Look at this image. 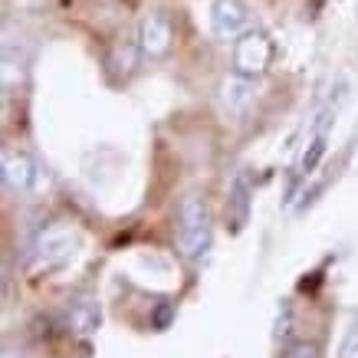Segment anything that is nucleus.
Segmentation results:
<instances>
[{
  "instance_id": "f257e3e1",
  "label": "nucleus",
  "mask_w": 358,
  "mask_h": 358,
  "mask_svg": "<svg viewBox=\"0 0 358 358\" xmlns=\"http://www.w3.org/2000/svg\"><path fill=\"white\" fill-rule=\"evenodd\" d=\"M178 250H181V257L191 263H197L201 257L207 253L210 247V207L201 194H185L178 201Z\"/></svg>"
},
{
  "instance_id": "f03ea898",
  "label": "nucleus",
  "mask_w": 358,
  "mask_h": 358,
  "mask_svg": "<svg viewBox=\"0 0 358 358\" xmlns=\"http://www.w3.org/2000/svg\"><path fill=\"white\" fill-rule=\"evenodd\" d=\"M79 250V234L69 224H50V227L40 230V237L33 243L30 253V270L33 273H56L63 270L66 263L76 257Z\"/></svg>"
},
{
  "instance_id": "7ed1b4c3",
  "label": "nucleus",
  "mask_w": 358,
  "mask_h": 358,
  "mask_svg": "<svg viewBox=\"0 0 358 358\" xmlns=\"http://www.w3.org/2000/svg\"><path fill=\"white\" fill-rule=\"evenodd\" d=\"M270 66H273V40L263 30L243 33L234 43V50H230V69L240 73V76L260 79L266 76Z\"/></svg>"
},
{
  "instance_id": "20e7f679",
  "label": "nucleus",
  "mask_w": 358,
  "mask_h": 358,
  "mask_svg": "<svg viewBox=\"0 0 358 358\" xmlns=\"http://www.w3.org/2000/svg\"><path fill=\"white\" fill-rule=\"evenodd\" d=\"M138 46L148 63L168 59V53H171V46H174V20L164 7L145 10V17L138 23Z\"/></svg>"
},
{
  "instance_id": "39448f33",
  "label": "nucleus",
  "mask_w": 358,
  "mask_h": 358,
  "mask_svg": "<svg viewBox=\"0 0 358 358\" xmlns=\"http://www.w3.org/2000/svg\"><path fill=\"white\" fill-rule=\"evenodd\" d=\"M207 20H210V33H214V40L220 43L234 46L243 36V33L253 30V13L243 0H210V7H207Z\"/></svg>"
},
{
  "instance_id": "423d86ee",
  "label": "nucleus",
  "mask_w": 358,
  "mask_h": 358,
  "mask_svg": "<svg viewBox=\"0 0 358 358\" xmlns=\"http://www.w3.org/2000/svg\"><path fill=\"white\" fill-rule=\"evenodd\" d=\"M63 326L73 332V336H92L99 326H102V313H99V306L92 296H73V299H66L63 306Z\"/></svg>"
},
{
  "instance_id": "0eeeda50",
  "label": "nucleus",
  "mask_w": 358,
  "mask_h": 358,
  "mask_svg": "<svg viewBox=\"0 0 358 358\" xmlns=\"http://www.w3.org/2000/svg\"><path fill=\"white\" fill-rule=\"evenodd\" d=\"M0 174H3V185L17 191V194H27L36 187V164L33 158H27L23 152H10V148H3V158H0Z\"/></svg>"
},
{
  "instance_id": "6e6552de",
  "label": "nucleus",
  "mask_w": 358,
  "mask_h": 358,
  "mask_svg": "<svg viewBox=\"0 0 358 358\" xmlns=\"http://www.w3.org/2000/svg\"><path fill=\"white\" fill-rule=\"evenodd\" d=\"M250 207H253V185H250V174L240 171L234 181H230V191H227V220H230V230L247 227L250 220Z\"/></svg>"
},
{
  "instance_id": "1a4fd4ad",
  "label": "nucleus",
  "mask_w": 358,
  "mask_h": 358,
  "mask_svg": "<svg viewBox=\"0 0 358 358\" xmlns=\"http://www.w3.org/2000/svg\"><path fill=\"white\" fill-rule=\"evenodd\" d=\"M253 89H257V79H247L230 69V76H224V83H220V106L230 115H240L253 102Z\"/></svg>"
},
{
  "instance_id": "9d476101",
  "label": "nucleus",
  "mask_w": 358,
  "mask_h": 358,
  "mask_svg": "<svg viewBox=\"0 0 358 358\" xmlns=\"http://www.w3.org/2000/svg\"><path fill=\"white\" fill-rule=\"evenodd\" d=\"M138 59H145L138 40H135V43H125V40H119V43L109 50V56H106V69H109L112 79H129L131 73L138 69Z\"/></svg>"
},
{
  "instance_id": "9b49d317",
  "label": "nucleus",
  "mask_w": 358,
  "mask_h": 358,
  "mask_svg": "<svg viewBox=\"0 0 358 358\" xmlns=\"http://www.w3.org/2000/svg\"><path fill=\"white\" fill-rule=\"evenodd\" d=\"M326 141L329 135H309V148L303 152V158H299V171L303 174H313L315 168H319V162H322V155H326Z\"/></svg>"
},
{
  "instance_id": "f8f14e48",
  "label": "nucleus",
  "mask_w": 358,
  "mask_h": 358,
  "mask_svg": "<svg viewBox=\"0 0 358 358\" xmlns=\"http://www.w3.org/2000/svg\"><path fill=\"white\" fill-rule=\"evenodd\" d=\"M280 358H319V345L315 342H293L282 348Z\"/></svg>"
},
{
  "instance_id": "ddd939ff",
  "label": "nucleus",
  "mask_w": 358,
  "mask_h": 358,
  "mask_svg": "<svg viewBox=\"0 0 358 358\" xmlns=\"http://www.w3.org/2000/svg\"><path fill=\"white\" fill-rule=\"evenodd\" d=\"M338 358H358V326L345 336V342L338 348Z\"/></svg>"
},
{
  "instance_id": "4468645a",
  "label": "nucleus",
  "mask_w": 358,
  "mask_h": 358,
  "mask_svg": "<svg viewBox=\"0 0 358 358\" xmlns=\"http://www.w3.org/2000/svg\"><path fill=\"white\" fill-rule=\"evenodd\" d=\"M168 322H171V306H164L162 313H158V319H155V326H158V329H164V326H168Z\"/></svg>"
},
{
  "instance_id": "2eb2a0df",
  "label": "nucleus",
  "mask_w": 358,
  "mask_h": 358,
  "mask_svg": "<svg viewBox=\"0 0 358 358\" xmlns=\"http://www.w3.org/2000/svg\"><path fill=\"white\" fill-rule=\"evenodd\" d=\"M3 358H20V355H17L13 348H7V352H3Z\"/></svg>"
}]
</instances>
